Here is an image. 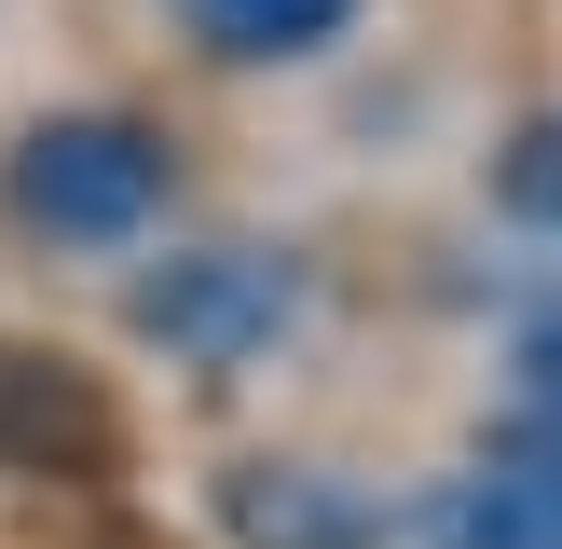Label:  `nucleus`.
<instances>
[{
  "label": "nucleus",
  "mask_w": 562,
  "mask_h": 549,
  "mask_svg": "<svg viewBox=\"0 0 562 549\" xmlns=\"http://www.w3.org/2000/svg\"><path fill=\"white\" fill-rule=\"evenodd\" d=\"M220 522L247 549H384V508L344 494L329 467H234L220 481Z\"/></svg>",
  "instance_id": "4"
},
{
  "label": "nucleus",
  "mask_w": 562,
  "mask_h": 549,
  "mask_svg": "<svg viewBox=\"0 0 562 549\" xmlns=\"http://www.w3.org/2000/svg\"><path fill=\"white\" fill-rule=\"evenodd\" d=\"M0 467L14 481H110L124 467V412L82 357L55 344H0Z\"/></svg>",
  "instance_id": "3"
},
{
  "label": "nucleus",
  "mask_w": 562,
  "mask_h": 549,
  "mask_svg": "<svg viewBox=\"0 0 562 549\" xmlns=\"http://www.w3.org/2000/svg\"><path fill=\"white\" fill-rule=\"evenodd\" d=\"M124 316L151 329L179 371H247V357H274V344H289L302 274L274 261V247H179V261H151V274H137V302H124Z\"/></svg>",
  "instance_id": "2"
},
{
  "label": "nucleus",
  "mask_w": 562,
  "mask_h": 549,
  "mask_svg": "<svg viewBox=\"0 0 562 549\" xmlns=\"http://www.w3.org/2000/svg\"><path fill=\"white\" fill-rule=\"evenodd\" d=\"M494 206H508V220H536V234H562V110L508 124V152H494Z\"/></svg>",
  "instance_id": "7"
},
{
  "label": "nucleus",
  "mask_w": 562,
  "mask_h": 549,
  "mask_svg": "<svg viewBox=\"0 0 562 549\" xmlns=\"http://www.w3.org/2000/svg\"><path fill=\"white\" fill-rule=\"evenodd\" d=\"M508 453H521V467H549V481H562V412H521V426H508Z\"/></svg>",
  "instance_id": "9"
},
{
  "label": "nucleus",
  "mask_w": 562,
  "mask_h": 549,
  "mask_svg": "<svg viewBox=\"0 0 562 549\" xmlns=\"http://www.w3.org/2000/svg\"><path fill=\"white\" fill-rule=\"evenodd\" d=\"M179 27L220 55V69H289V55H329L357 27V0H179Z\"/></svg>",
  "instance_id": "6"
},
{
  "label": "nucleus",
  "mask_w": 562,
  "mask_h": 549,
  "mask_svg": "<svg viewBox=\"0 0 562 549\" xmlns=\"http://www.w3.org/2000/svg\"><path fill=\"white\" fill-rule=\"evenodd\" d=\"M439 549H562V481L494 439V453L453 481V508H439Z\"/></svg>",
  "instance_id": "5"
},
{
  "label": "nucleus",
  "mask_w": 562,
  "mask_h": 549,
  "mask_svg": "<svg viewBox=\"0 0 562 549\" xmlns=\"http://www.w3.org/2000/svg\"><path fill=\"white\" fill-rule=\"evenodd\" d=\"M179 192V152L137 110H42V124L0 152V206L42 247H137Z\"/></svg>",
  "instance_id": "1"
},
{
  "label": "nucleus",
  "mask_w": 562,
  "mask_h": 549,
  "mask_svg": "<svg viewBox=\"0 0 562 549\" xmlns=\"http://www.w3.org/2000/svg\"><path fill=\"white\" fill-rule=\"evenodd\" d=\"M521 412H562V329L521 344Z\"/></svg>",
  "instance_id": "8"
}]
</instances>
